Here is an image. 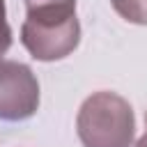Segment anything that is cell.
<instances>
[{
  "mask_svg": "<svg viewBox=\"0 0 147 147\" xmlns=\"http://www.w3.org/2000/svg\"><path fill=\"white\" fill-rule=\"evenodd\" d=\"M21 41L32 57L53 62L71 55L80 41V25L76 9L28 11L21 25Z\"/></svg>",
  "mask_w": 147,
  "mask_h": 147,
  "instance_id": "7a4b0ae2",
  "label": "cell"
},
{
  "mask_svg": "<svg viewBox=\"0 0 147 147\" xmlns=\"http://www.w3.org/2000/svg\"><path fill=\"white\" fill-rule=\"evenodd\" d=\"M136 147H147V131H145V133L140 136V140L136 142Z\"/></svg>",
  "mask_w": 147,
  "mask_h": 147,
  "instance_id": "52a82bcc",
  "label": "cell"
},
{
  "mask_svg": "<svg viewBox=\"0 0 147 147\" xmlns=\"http://www.w3.org/2000/svg\"><path fill=\"white\" fill-rule=\"evenodd\" d=\"M76 131L85 147H131L136 138L133 108L117 92H94L78 110Z\"/></svg>",
  "mask_w": 147,
  "mask_h": 147,
  "instance_id": "6da1fadb",
  "label": "cell"
},
{
  "mask_svg": "<svg viewBox=\"0 0 147 147\" xmlns=\"http://www.w3.org/2000/svg\"><path fill=\"white\" fill-rule=\"evenodd\" d=\"M11 46V28L7 23V14H5V0H0V57L9 51Z\"/></svg>",
  "mask_w": 147,
  "mask_h": 147,
  "instance_id": "8992f818",
  "label": "cell"
},
{
  "mask_svg": "<svg viewBox=\"0 0 147 147\" xmlns=\"http://www.w3.org/2000/svg\"><path fill=\"white\" fill-rule=\"evenodd\" d=\"M28 11H48V9H76V0H25Z\"/></svg>",
  "mask_w": 147,
  "mask_h": 147,
  "instance_id": "5b68a950",
  "label": "cell"
},
{
  "mask_svg": "<svg viewBox=\"0 0 147 147\" xmlns=\"http://www.w3.org/2000/svg\"><path fill=\"white\" fill-rule=\"evenodd\" d=\"M115 11L136 25H147V0H110Z\"/></svg>",
  "mask_w": 147,
  "mask_h": 147,
  "instance_id": "277c9868",
  "label": "cell"
},
{
  "mask_svg": "<svg viewBox=\"0 0 147 147\" xmlns=\"http://www.w3.org/2000/svg\"><path fill=\"white\" fill-rule=\"evenodd\" d=\"M39 108V83L23 62L0 60V119L21 122Z\"/></svg>",
  "mask_w": 147,
  "mask_h": 147,
  "instance_id": "3957f363",
  "label": "cell"
}]
</instances>
